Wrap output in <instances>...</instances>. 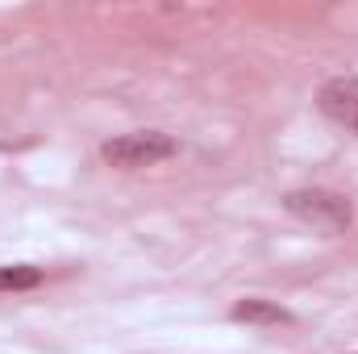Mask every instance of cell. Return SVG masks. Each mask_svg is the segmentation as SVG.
<instances>
[{"label":"cell","instance_id":"cell-3","mask_svg":"<svg viewBox=\"0 0 358 354\" xmlns=\"http://www.w3.org/2000/svg\"><path fill=\"white\" fill-rule=\"evenodd\" d=\"M321 113L358 134V80L355 76H338V80H329L321 88Z\"/></svg>","mask_w":358,"mask_h":354},{"label":"cell","instance_id":"cell-5","mask_svg":"<svg viewBox=\"0 0 358 354\" xmlns=\"http://www.w3.org/2000/svg\"><path fill=\"white\" fill-rule=\"evenodd\" d=\"M38 283H42L38 267H0V292H25Z\"/></svg>","mask_w":358,"mask_h":354},{"label":"cell","instance_id":"cell-4","mask_svg":"<svg viewBox=\"0 0 358 354\" xmlns=\"http://www.w3.org/2000/svg\"><path fill=\"white\" fill-rule=\"evenodd\" d=\"M234 321H246V325H287L292 313L275 300H238L234 304Z\"/></svg>","mask_w":358,"mask_h":354},{"label":"cell","instance_id":"cell-1","mask_svg":"<svg viewBox=\"0 0 358 354\" xmlns=\"http://www.w3.org/2000/svg\"><path fill=\"white\" fill-rule=\"evenodd\" d=\"M179 155V142L171 134H159V129H138V134H121L113 142L100 146V159L108 167H121V171H138V167H155L163 159Z\"/></svg>","mask_w":358,"mask_h":354},{"label":"cell","instance_id":"cell-2","mask_svg":"<svg viewBox=\"0 0 358 354\" xmlns=\"http://www.w3.org/2000/svg\"><path fill=\"white\" fill-rule=\"evenodd\" d=\"M283 204H287L292 217H300V221H308V225H317V229H325V234H342V229H350V221H355L350 200L338 196V192H325V187L287 192Z\"/></svg>","mask_w":358,"mask_h":354}]
</instances>
